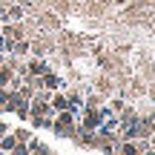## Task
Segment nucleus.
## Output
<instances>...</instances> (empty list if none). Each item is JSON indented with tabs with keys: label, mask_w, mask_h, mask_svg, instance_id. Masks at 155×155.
Wrapping results in <instances>:
<instances>
[{
	"label": "nucleus",
	"mask_w": 155,
	"mask_h": 155,
	"mask_svg": "<svg viewBox=\"0 0 155 155\" xmlns=\"http://www.w3.org/2000/svg\"><path fill=\"white\" fill-rule=\"evenodd\" d=\"M49 101H52V109H58V112L69 109V101H66V95H49Z\"/></svg>",
	"instance_id": "obj_1"
},
{
	"label": "nucleus",
	"mask_w": 155,
	"mask_h": 155,
	"mask_svg": "<svg viewBox=\"0 0 155 155\" xmlns=\"http://www.w3.org/2000/svg\"><path fill=\"white\" fill-rule=\"evenodd\" d=\"M15 144H17V138H15V135H9V132L0 138V150H3V152H12V147H15Z\"/></svg>",
	"instance_id": "obj_2"
},
{
	"label": "nucleus",
	"mask_w": 155,
	"mask_h": 155,
	"mask_svg": "<svg viewBox=\"0 0 155 155\" xmlns=\"http://www.w3.org/2000/svg\"><path fill=\"white\" fill-rule=\"evenodd\" d=\"M12 135H15L17 141H29V138H32V135H29L26 129H15V132H12Z\"/></svg>",
	"instance_id": "obj_3"
},
{
	"label": "nucleus",
	"mask_w": 155,
	"mask_h": 155,
	"mask_svg": "<svg viewBox=\"0 0 155 155\" xmlns=\"http://www.w3.org/2000/svg\"><path fill=\"white\" fill-rule=\"evenodd\" d=\"M118 3H127V0H118Z\"/></svg>",
	"instance_id": "obj_4"
}]
</instances>
